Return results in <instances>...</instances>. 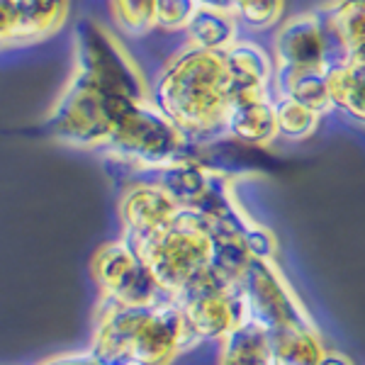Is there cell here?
<instances>
[{
    "label": "cell",
    "mask_w": 365,
    "mask_h": 365,
    "mask_svg": "<svg viewBox=\"0 0 365 365\" xmlns=\"http://www.w3.org/2000/svg\"><path fill=\"white\" fill-rule=\"evenodd\" d=\"M158 105L182 134H210L225 127L232 105V81L225 51L187 49L158 83Z\"/></svg>",
    "instance_id": "cell-1"
},
{
    "label": "cell",
    "mask_w": 365,
    "mask_h": 365,
    "mask_svg": "<svg viewBox=\"0 0 365 365\" xmlns=\"http://www.w3.org/2000/svg\"><path fill=\"white\" fill-rule=\"evenodd\" d=\"M185 339L173 302L127 307L108 299L88 356L98 365H166Z\"/></svg>",
    "instance_id": "cell-2"
},
{
    "label": "cell",
    "mask_w": 365,
    "mask_h": 365,
    "mask_svg": "<svg viewBox=\"0 0 365 365\" xmlns=\"http://www.w3.org/2000/svg\"><path fill=\"white\" fill-rule=\"evenodd\" d=\"M129 249L146 266L158 290L178 295L187 282L212 266L215 241L207 217L180 207L168 229Z\"/></svg>",
    "instance_id": "cell-3"
},
{
    "label": "cell",
    "mask_w": 365,
    "mask_h": 365,
    "mask_svg": "<svg viewBox=\"0 0 365 365\" xmlns=\"http://www.w3.org/2000/svg\"><path fill=\"white\" fill-rule=\"evenodd\" d=\"M125 103L132 100L108 96L86 76L76 73L49 117V132L68 144H108Z\"/></svg>",
    "instance_id": "cell-4"
},
{
    "label": "cell",
    "mask_w": 365,
    "mask_h": 365,
    "mask_svg": "<svg viewBox=\"0 0 365 365\" xmlns=\"http://www.w3.org/2000/svg\"><path fill=\"white\" fill-rule=\"evenodd\" d=\"M108 144H113L120 156L149 166H163V163L170 166L175 163V156L185 149V134L149 100H141V103H125Z\"/></svg>",
    "instance_id": "cell-5"
},
{
    "label": "cell",
    "mask_w": 365,
    "mask_h": 365,
    "mask_svg": "<svg viewBox=\"0 0 365 365\" xmlns=\"http://www.w3.org/2000/svg\"><path fill=\"white\" fill-rule=\"evenodd\" d=\"M76 73L86 76L93 81L100 91L108 96L141 103L146 98V88L141 81L137 66L117 39L110 37L105 29L88 25L81 29L78 37V71Z\"/></svg>",
    "instance_id": "cell-6"
},
{
    "label": "cell",
    "mask_w": 365,
    "mask_h": 365,
    "mask_svg": "<svg viewBox=\"0 0 365 365\" xmlns=\"http://www.w3.org/2000/svg\"><path fill=\"white\" fill-rule=\"evenodd\" d=\"M93 273L108 299L117 304L141 307V304L158 302L156 295L161 290L156 287L144 263L137 258V253L129 249L125 241L103 246L93 261Z\"/></svg>",
    "instance_id": "cell-7"
},
{
    "label": "cell",
    "mask_w": 365,
    "mask_h": 365,
    "mask_svg": "<svg viewBox=\"0 0 365 365\" xmlns=\"http://www.w3.org/2000/svg\"><path fill=\"white\" fill-rule=\"evenodd\" d=\"M178 205L168 197L158 185H139L132 187L120 205L122 225H125L127 246H137L141 241L154 239L178 215Z\"/></svg>",
    "instance_id": "cell-8"
},
{
    "label": "cell",
    "mask_w": 365,
    "mask_h": 365,
    "mask_svg": "<svg viewBox=\"0 0 365 365\" xmlns=\"http://www.w3.org/2000/svg\"><path fill=\"white\" fill-rule=\"evenodd\" d=\"M280 68H327V39L312 15H299L275 39Z\"/></svg>",
    "instance_id": "cell-9"
},
{
    "label": "cell",
    "mask_w": 365,
    "mask_h": 365,
    "mask_svg": "<svg viewBox=\"0 0 365 365\" xmlns=\"http://www.w3.org/2000/svg\"><path fill=\"white\" fill-rule=\"evenodd\" d=\"M66 3H0V44L42 39L61 27Z\"/></svg>",
    "instance_id": "cell-10"
},
{
    "label": "cell",
    "mask_w": 365,
    "mask_h": 365,
    "mask_svg": "<svg viewBox=\"0 0 365 365\" xmlns=\"http://www.w3.org/2000/svg\"><path fill=\"white\" fill-rule=\"evenodd\" d=\"M225 61L232 81V98L241 93H268L270 58L256 44H232L225 51Z\"/></svg>",
    "instance_id": "cell-11"
},
{
    "label": "cell",
    "mask_w": 365,
    "mask_h": 365,
    "mask_svg": "<svg viewBox=\"0 0 365 365\" xmlns=\"http://www.w3.org/2000/svg\"><path fill=\"white\" fill-rule=\"evenodd\" d=\"M270 365H319L324 346L312 324H290L270 334Z\"/></svg>",
    "instance_id": "cell-12"
},
{
    "label": "cell",
    "mask_w": 365,
    "mask_h": 365,
    "mask_svg": "<svg viewBox=\"0 0 365 365\" xmlns=\"http://www.w3.org/2000/svg\"><path fill=\"white\" fill-rule=\"evenodd\" d=\"M225 127L232 134H237L239 139L249 141V144H268V141L278 137L270 98H253L232 103Z\"/></svg>",
    "instance_id": "cell-13"
},
{
    "label": "cell",
    "mask_w": 365,
    "mask_h": 365,
    "mask_svg": "<svg viewBox=\"0 0 365 365\" xmlns=\"http://www.w3.org/2000/svg\"><path fill=\"white\" fill-rule=\"evenodd\" d=\"M234 3H195L187 29L192 34L195 49L205 51H227L234 44Z\"/></svg>",
    "instance_id": "cell-14"
},
{
    "label": "cell",
    "mask_w": 365,
    "mask_h": 365,
    "mask_svg": "<svg viewBox=\"0 0 365 365\" xmlns=\"http://www.w3.org/2000/svg\"><path fill=\"white\" fill-rule=\"evenodd\" d=\"M324 86L331 100V108L339 105L349 115L363 117V58L334 61L324 68Z\"/></svg>",
    "instance_id": "cell-15"
},
{
    "label": "cell",
    "mask_w": 365,
    "mask_h": 365,
    "mask_svg": "<svg viewBox=\"0 0 365 365\" xmlns=\"http://www.w3.org/2000/svg\"><path fill=\"white\" fill-rule=\"evenodd\" d=\"M278 88L282 98L295 100L297 105L307 108L317 117L331 110V100H329L327 86H324V71L319 68H280Z\"/></svg>",
    "instance_id": "cell-16"
},
{
    "label": "cell",
    "mask_w": 365,
    "mask_h": 365,
    "mask_svg": "<svg viewBox=\"0 0 365 365\" xmlns=\"http://www.w3.org/2000/svg\"><path fill=\"white\" fill-rule=\"evenodd\" d=\"M222 365H270V339L261 327L241 319L225 336Z\"/></svg>",
    "instance_id": "cell-17"
},
{
    "label": "cell",
    "mask_w": 365,
    "mask_h": 365,
    "mask_svg": "<svg viewBox=\"0 0 365 365\" xmlns=\"http://www.w3.org/2000/svg\"><path fill=\"white\" fill-rule=\"evenodd\" d=\"M336 10L339 13L331 15V32L344 49L346 61L363 58V5L346 3Z\"/></svg>",
    "instance_id": "cell-18"
},
{
    "label": "cell",
    "mask_w": 365,
    "mask_h": 365,
    "mask_svg": "<svg viewBox=\"0 0 365 365\" xmlns=\"http://www.w3.org/2000/svg\"><path fill=\"white\" fill-rule=\"evenodd\" d=\"M273 113H275V127H278V132H282L290 139L307 137V134L314 132L317 120H319L307 108H302L295 100H287V98H280V103L273 105Z\"/></svg>",
    "instance_id": "cell-19"
},
{
    "label": "cell",
    "mask_w": 365,
    "mask_h": 365,
    "mask_svg": "<svg viewBox=\"0 0 365 365\" xmlns=\"http://www.w3.org/2000/svg\"><path fill=\"white\" fill-rule=\"evenodd\" d=\"M113 15L117 27L127 34H134V37H141L156 25L154 3H127V0H120V3H113Z\"/></svg>",
    "instance_id": "cell-20"
},
{
    "label": "cell",
    "mask_w": 365,
    "mask_h": 365,
    "mask_svg": "<svg viewBox=\"0 0 365 365\" xmlns=\"http://www.w3.org/2000/svg\"><path fill=\"white\" fill-rule=\"evenodd\" d=\"M192 13H195V3H182V0H175V3H154V20L163 29L187 27Z\"/></svg>",
    "instance_id": "cell-21"
},
{
    "label": "cell",
    "mask_w": 365,
    "mask_h": 365,
    "mask_svg": "<svg viewBox=\"0 0 365 365\" xmlns=\"http://www.w3.org/2000/svg\"><path fill=\"white\" fill-rule=\"evenodd\" d=\"M282 3H234V13H239L253 27H268L282 15Z\"/></svg>",
    "instance_id": "cell-22"
},
{
    "label": "cell",
    "mask_w": 365,
    "mask_h": 365,
    "mask_svg": "<svg viewBox=\"0 0 365 365\" xmlns=\"http://www.w3.org/2000/svg\"><path fill=\"white\" fill-rule=\"evenodd\" d=\"M44 365H98L91 356H68V358H58V361H49Z\"/></svg>",
    "instance_id": "cell-23"
},
{
    "label": "cell",
    "mask_w": 365,
    "mask_h": 365,
    "mask_svg": "<svg viewBox=\"0 0 365 365\" xmlns=\"http://www.w3.org/2000/svg\"><path fill=\"white\" fill-rule=\"evenodd\" d=\"M319 365H351V361H346L341 353H324V358H322V363Z\"/></svg>",
    "instance_id": "cell-24"
}]
</instances>
